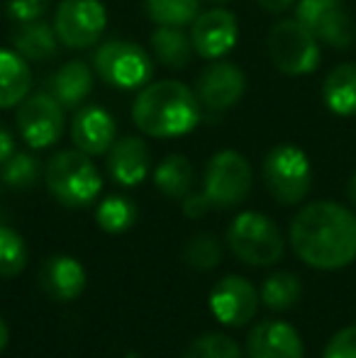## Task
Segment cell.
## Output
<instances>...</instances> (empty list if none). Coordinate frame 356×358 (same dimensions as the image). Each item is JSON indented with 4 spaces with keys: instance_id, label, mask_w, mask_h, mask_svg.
<instances>
[{
    "instance_id": "cell-17",
    "label": "cell",
    "mask_w": 356,
    "mask_h": 358,
    "mask_svg": "<svg viewBox=\"0 0 356 358\" xmlns=\"http://www.w3.org/2000/svg\"><path fill=\"white\" fill-rule=\"evenodd\" d=\"M152 159H149V146L139 137H122L115 139L108 151V171L120 185H139L149 176Z\"/></svg>"
},
{
    "instance_id": "cell-21",
    "label": "cell",
    "mask_w": 356,
    "mask_h": 358,
    "mask_svg": "<svg viewBox=\"0 0 356 358\" xmlns=\"http://www.w3.org/2000/svg\"><path fill=\"white\" fill-rule=\"evenodd\" d=\"M13 47L27 62H49L59 54V34L54 24L44 20L22 22L13 34Z\"/></svg>"
},
{
    "instance_id": "cell-31",
    "label": "cell",
    "mask_w": 356,
    "mask_h": 358,
    "mask_svg": "<svg viewBox=\"0 0 356 358\" xmlns=\"http://www.w3.org/2000/svg\"><path fill=\"white\" fill-rule=\"evenodd\" d=\"M183 358H242V351L229 336L205 334L185 349Z\"/></svg>"
},
{
    "instance_id": "cell-16",
    "label": "cell",
    "mask_w": 356,
    "mask_h": 358,
    "mask_svg": "<svg viewBox=\"0 0 356 358\" xmlns=\"http://www.w3.org/2000/svg\"><path fill=\"white\" fill-rule=\"evenodd\" d=\"M249 358H303V339L288 322H262L247 339Z\"/></svg>"
},
{
    "instance_id": "cell-23",
    "label": "cell",
    "mask_w": 356,
    "mask_h": 358,
    "mask_svg": "<svg viewBox=\"0 0 356 358\" xmlns=\"http://www.w3.org/2000/svg\"><path fill=\"white\" fill-rule=\"evenodd\" d=\"M152 49L154 57L169 69H185L193 57V42L180 27L171 24H159L152 34Z\"/></svg>"
},
{
    "instance_id": "cell-37",
    "label": "cell",
    "mask_w": 356,
    "mask_h": 358,
    "mask_svg": "<svg viewBox=\"0 0 356 358\" xmlns=\"http://www.w3.org/2000/svg\"><path fill=\"white\" fill-rule=\"evenodd\" d=\"M8 339H10L8 324H5V320H3V317H0V354H3L5 346H8Z\"/></svg>"
},
{
    "instance_id": "cell-5",
    "label": "cell",
    "mask_w": 356,
    "mask_h": 358,
    "mask_svg": "<svg viewBox=\"0 0 356 358\" xmlns=\"http://www.w3.org/2000/svg\"><path fill=\"white\" fill-rule=\"evenodd\" d=\"M227 244L234 256L249 266H273L283 256V236L276 222L262 213L234 217L227 231Z\"/></svg>"
},
{
    "instance_id": "cell-12",
    "label": "cell",
    "mask_w": 356,
    "mask_h": 358,
    "mask_svg": "<svg viewBox=\"0 0 356 358\" xmlns=\"http://www.w3.org/2000/svg\"><path fill=\"white\" fill-rule=\"evenodd\" d=\"M244 90H247V76L242 69L232 62L218 59V62H210L200 73L195 95L200 100V108L218 117L242 100Z\"/></svg>"
},
{
    "instance_id": "cell-33",
    "label": "cell",
    "mask_w": 356,
    "mask_h": 358,
    "mask_svg": "<svg viewBox=\"0 0 356 358\" xmlns=\"http://www.w3.org/2000/svg\"><path fill=\"white\" fill-rule=\"evenodd\" d=\"M322 358H356V324L339 329L329 339Z\"/></svg>"
},
{
    "instance_id": "cell-24",
    "label": "cell",
    "mask_w": 356,
    "mask_h": 358,
    "mask_svg": "<svg viewBox=\"0 0 356 358\" xmlns=\"http://www.w3.org/2000/svg\"><path fill=\"white\" fill-rule=\"evenodd\" d=\"M193 178H195L193 164H190L183 154L166 156V159L157 166V171H154V183H157V188L162 190L166 198H173V200H183L185 195L190 193Z\"/></svg>"
},
{
    "instance_id": "cell-36",
    "label": "cell",
    "mask_w": 356,
    "mask_h": 358,
    "mask_svg": "<svg viewBox=\"0 0 356 358\" xmlns=\"http://www.w3.org/2000/svg\"><path fill=\"white\" fill-rule=\"evenodd\" d=\"M293 3H295V0H259V5H262L266 13H276V15L285 13V10H288Z\"/></svg>"
},
{
    "instance_id": "cell-39",
    "label": "cell",
    "mask_w": 356,
    "mask_h": 358,
    "mask_svg": "<svg viewBox=\"0 0 356 358\" xmlns=\"http://www.w3.org/2000/svg\"><path fill=\"white\" fill-rule=\"evenodd\" d=\"M124 358H142V356H137V354H127Z\"/></svg>"
},
{
    "instance_id": "cell-14",
    "label": "cell",
    "mask_w": 356,
    "mask_h": 358,
    "mask_svg": "<svg viewBox=\"0 0 356 358\" xmlns=\"http://www.w3.org/2000/svg\"><path fill=\"white\" fill-rule=\"evenodd\" d=\"M259 307V295L254 285L242 275H227L215 285L210 295V310L218 322L227 327H242L252 322Z\"/></svg>"
},
{
    "instance_id": "cell-34",
    "label": "cell",
    "mask_w": 356,
    "mask_h": 358,
    "mask_svg": "<svg viewBox=\"0 0 356 358\" xmlns=\"http://www.w3.org/2000/svg\"><path fill=\"white\" fill-rule=\"evenodd\" d=\"M210 208H213V205H210V200L205 193H188L183 198V215L190 217V220L203 217Z\"/></svg>"
},
{
    "instance_id": "cell-18",
    "label": "cell",
    "mask_w": 356,
    "mask_h": 358,
    "mask_svg": "<svg viewBox=\"0 0 356 358\" xmlns=\"http://www.w3.org/2000/svg\"><path fill=\"white\" fill-rule=\"evenodd\" d=\"M39 285L52 300H76L86 287V271L71 256H52L42 264Z\"/></svg>"
},
{
    "instance_id": "cell-10",
    "label": "cell",
    "mask_w": 356,
    "mask_h": 358,
    "mask_svg": "<svg viewBox=\"0 0 356 358\" xmlns=\"http://www.w3.org/2000/svg\"><path fill=\"white\" fill-rule=\"evenodd\" d=\"M108 24V13L100 0H62L54 15L59 42L69 49H88L100 42Z\"/></svg>"
},
{
    "instance_id": "cell-35",
    "label": "cell",
    "mask_w": 356,
    "mask_h": 358,
    "mask_svg": "<svg viewBox=\"0 0 356 358\" xmlns=\"http://www.w3.org/2000/svg\"><path fill=\"white\" fill-rule=\"evenodd\" d=\"M15 151H17V149H15V134L10 132L3 122H0V166H3L5 161L15 154Z\"/></svg>"
},
{
    "instance_id": "cell-29",
    "label": "cell",
    "mask_w": 356,
    "mask_h": 358,
    "mask_svg": "<svg viewBox=\"0 0 356 358\" xmlns=\"http://www.w3.org/2000/svg\"><path fill=\"white\" fill-rule=\"evenodd\" d=\"M39 178V161L32 154H24V151H15L8 161L0 169V180H3L8 188L15 190H27L37 183Z\"/></svg>"
},
{
    "instance_id": "cell-38",
    "label": "cell",
    "mask_w": 356,
    "mask_h": 358,
    "mask_svg": "<svg viewBox=\"0 0 356 358\" xmlns=\"http://www.w3.org/2000/svg\"><path fill=\"white\" fill-rule=\"evenodd\" d=\"M347 195H349V200H352V205L356 208V173L349 178V185H347Z\"/></svg>"
},
{
    "instance_id": "cell-26",
    "label": "cell",
    "mask_w": 356,
    "mask_h": 358,
    "mask_svg": "<svg viewBox=\"0 0 356 358\" xmlns=\"http://www.w3.org/2000/svg\"><path fill=\"white\" fill-rule=\"evenodd\" d=\"M95 220H98L100 229L108 234H122L137 220V205L124 195H110L98 205Z\"/></svg>"
},
{
    "instance_id": "cell-11",
    "label": "cell",
    "mask_w": 356,
    "mask_h": 358,
    "mask_svg": "<svg viewBox=\"0 0 356 358\" xmlns=\"http://www.w3.org/2000/svg\"><path fill=\"white\" fill-rule=\"evenodd\" d=\"M295 20L303 22L318 42L334 49H349L356 39L354 20L339 0H300Z\"/></svg>"
},
{
    "instance_id": "cell-22",
    "label": "cell",
    "mask_w": 356,
    "mask_h": 358,
    "mask_svg": "<svg viewBox=\"0 0 356 358\" xmlns=\"http://www.w3.org/2000/svg\"><path fill=\"white\" fill-rule=\"evenodd\" d=\"M322 100L339 117L356 115V64H339L322 83Z\"/></svg>"
},
{
    "instance_id": "cell-8",
    "label": "cell",
    "mask_w": 356,
    "mask_h": 358,
    "mask_svg": "<svg viewBox=\"0 0 356 358\" xmlns=\"http://www.w3.org/2000/svg\"><path fill=\"white\" fill-rule=\"evenodd\" d=\"M205 195L213 208L242 205L252 193V166L239 151H218L205 169Z\"/></svg>"
},
{
    "instance_id": "cell-32",
    "label": "cell",
    "mask_w": 356,
    "mask_h": 358,
    "mask_svg": "<svg viewBox=\"0 0 356 358\" xmlns=\"http://www.w3.org/2000/svg\"><path fill=\"white\" fill-rule=\"evenodd\" d=\"M47 10L49 0H8V17L17 24L42 20Z\"/></svg>"
},
{
    "instance_id": "cell-19",
    "label": "cell",
    "mask_w": 356,
    "mask_h": 358,
    "mask_svg": "<svg viewBox=\"0 0 356 358\" xmlns=\"http://www.w3.org/2000/svg\"><path fill=\"white\" fill-rule=\"evenodd\" d=\"M32 90V69L22 54L0 49V110L17 108Z\"/></svg>"
},
{
    "instance_id": "cell-4",
    "label": "cell",
    "mask_w": 356,
    "mask_h": 358,
    "mask_svg": "<svg viewBox=\"0 0 356 358\" xmlns=\"http://www.w3.org/2000/svg\"><path fill=\"white\" fill-rule=\"evenodd\" d=\"M95 73L120 90L144 88L154 76V62L139 44L127 39H108L95 49Z\"/></svg>"
},
{
    "instance_id": "cell-20",
    "label": "cell",
    "mask_w": 356,
    "mask_h": 358,
    "mask_svg": "<svg viewBox=\"0 0 356 358\" xmlns=\"http://www.w3.org/2000/svg\"><path fill=\"white\" fill-rule=\"evenodd\" d=\"M49 88L66 110H78L93 90V71L86 62H66L52 76Z\"/></svg>"
},
{
    "instance_id": "cell-13",
    "label": "cell",
    "mask_w": 356,
    "mask_h": 358,
    "mask_svg": "<svg viewBox=\"0 0 356 358\" xmlns=\"http://www.w3.org/2000/svg\"><path fill=\"white\" fill-rule=\"evenodd\" d=\"M190 27V42L198 57L208 59V62H218L225 59L237 44V17L234 13L225 8H213L198 13V17L193 20Z\"/></svg>"
},
{
    "instance_id": "cell-27",
    "label": "cell",
    "mask_w": 356,
    "mask_h": 358,
    "mask_svg": "<svg viewBox=\"0 0 356 358\" xmlns=\"http://www.w3.org/2000/svg\"><path fill=\"white\" fill-rule=\"evenodd\" d=\"M144 8L157 24L183 27L198 17L200 0H144Z\"/></svg>"
},
{
    "instance_id": "cell-30",
    "label": "cell",
    "mask_w": 356,
    "mask_h": 358,
    "mask_svg": "<svg viewBox=\"0 0 356 358\" xmlns=\"http://www.w3.org/2000/svg\"><path fill=\"white\" fill-rule=\"evenodd\" d=\"M183 259L193 271H210L222 259V246H220V241L215 236L198 234L185 244Z\"/></svg>"
},
{
    "instance_id": "cell-7",
    "label": "cell",
    "mask_w": 356,
    "mask_h": 358,
    "mask_svg": "<svg viewBox=\"0 0 356 358\" xmlns=\"http://www.w3.org/2000/svg\"><path fill=\"white\" fill-rule=\"evenodd\" d=\"M264 180L280 205H298L313 185V169L305 151L293 144L271 149L264 161Z\"/></svg>"
},
{
    "instance_id": "cell-1",
    "label": "cell",
    "mask_w": 356,
    "mask_h": 358,
    "mask_svg": "<svg viewBox=\"0 0 356 358\" xmlns=\"http://www.w3.org/2000/svg\"><path fill=\"white\" fill-rule=\"evenodd\" d=\"M290 244L313 268H344L356 259V215L329 200L305 205L290 222Z\"/></svg>"
},
{
    "instance_id": "cell-2",
    "label": "cell",
    "mask_w": 356,
    "mask_h": 358,
    "mask_svg": "<svg viewBox=\"0 0 356 358\" xmlns=\"http://www.w3.org/2000/svg\"><path fill=\"white\" fill-rule=\"evenodd\" d=\"M200 100L180 80L147 83L132 105V120L147 137L171 139L193 132L200 122Z\"/></svg>"
},
{
    "instance_id": "cell-15",
    "label": "cell",
    "mask_w": 356,
    "mask_h": 358,
    "mask_svg": "<svg viewBox=\"0 0 356 358\" xmlns=\"http://www.w3.org/2000/svg\"><path fill=\"white\" fill-rule=\"evenodd\" d=\"M118 137V122L115 117L100 105H83L78 108L71 124V139L76 149H81L88 156L108 154L110 146Z\"/></svg>"
},
{
    "instance_id": "cell-9",
    "label": "cell",
    "mask_w": 356,
    "mask_h": 358,
    "mask_svg": "<svg viewBox=\"0 0 356 358\" xmlns=\"http://www.w3.org/2000/svg\"><path fill=\"white\" fill-rule=\"evenodd\" d=\"M64 105L52 93H29L17 105V132L29 149H49L64 134Z\"/></svg>"
},
{
    "instance_id": "cell-25",
    "label": "cell",
    "mask_w": 356,
    "mask_h": 358,
    "mask_svg": "<svg viewBox=\"0 0 356 358\" xmlns=\"http://www.w3.org/2000/svg\"><path fill=\"white\" fill-rule=\"evenodd\" d=\"M303 295V283L295 273H288V271H278L271 278H266V283L262 287V300L269 310L283 312L290 310L295 302Z\"/></svg>"
},
{
    "instance_id": "cell-28",
    "label": "cell",
    "mask_w": 356,
    "mask_h": 358,
    "mask_svg": "<svg viewBox=\"0 0 356 358\" xmlns=\"http://www.w3.org/2000/svg\"><path fill=\"white\" fill-rule=\"evenodd\" d=\"M27 244L10 227L0 224V278H15L27 266Z\"/></svg>"
},
{
    "instance_id": "cell-6",
    "label": "cell",
    "mask_w": 356,
    "mask_h": 358,
    "mask_svg": "<svg viewBox=\"0 0 356 358\" xmlns=\"http://www.w3.org/2000/svg\"><path fill=\"white\" fill-rule=\"evenodd\" d=\"M269 57L280 73H313L320 66L318 37L298 20H280L269 32Z\"/></svg>"
},
{
    "instance_id": "cell-40",
    "label": "cell",
    "mask_w": 356,
    "mask_h": 358,
    "mask_svg": "<svg viewBox=\"0 0 356 358\" xmlns=\"http://www.w3.org/2000/svg\"><path fill=\"white\" fill-rule=\"evenodd\" d=\"M213 3H225V0H213Z\"/></svg>"
},
{
    "instance_id": "cell-3",
    "label": "cell",
    "mask_w": 356,
    "mask_h": 358,
    "mask_svg": "<svg viewBox=\"0 0 356 358\" xmlns=\"http://www.w3.org/2000/svg\"><path fill=\"white\" fill-rule=\"evenodd\" d=\"M44 183L52 198L64 208H86L98 198L103 188L98 169L81 149H66L54 154L44 169Z\"/></svg>"
}]
</instances>
